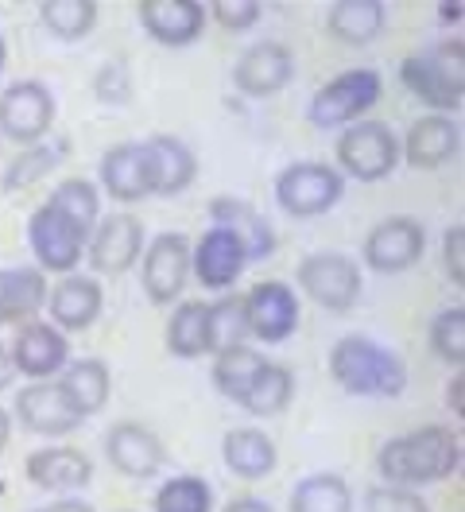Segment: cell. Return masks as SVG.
I'll use <instances>...</instances> for the list:
<instances>
[{
    "mask_svg": "<svg viewBox=\"0 0 465 512\" xmlns=\"http://www.w3.org/2000/svg\"><path fill=\"white\" fill-rule=\"evenodd\" d=\"M248 256H245V245L229 233V229H206L202 233V241L198 245H190V272L198 276V284L210 291H229L237 280H241V272H245Z\"/></svg>",
    "mask_w": 465,
    "mask_h": 512,
    "instance_id": "15",
    "label": "cell"
},
{
    "mask_svg": "<svg viewBox=\"0 0 465 512\" xmlns=\"http://www.w3.org/2000/svg\"><path fill=\"white\" fill-rule=\"evenodd\" d=\"M55 163H59V152L31 144V148H24V152L16 156V163L8 167V179H4V187H8V191H16V187H28V183H35V179H43V175H47Z\"/></svg>",
    "mask_w": 465,
    "mask_h": 512,
    "instance_id": "39",
    "label": "cell"
},
{
    "mask_svg": "<svg viewBox=\"0 0 465 512\" xmlns=\"http://www.w3.org/2000/svg\"><path fill=\"white\" fill-rule=\"evenodd\" d=\"M16 419L24 423L31 435H47V439H62L70 431L82 427V416L70 408V400L62 396L55 381H31L28 388L16 392Z\"/></svg>",
    "mask_w": 465,
    "mask_h": 512,
    "instance_id": "14",
    "label": "cell"
},
{
    "mask_svg": "<svg viewBox=\"0 0 465 512\" xmlns=\"http://www.w3.org/2000/svg\"><path fill=\"white\" fill-rule=\"evenodd\" d=\"M400 163V136L384 121H357L338 136V167L349 179L380 183L396 171Z\"/></svg>",
    "mask_w": 465,
    "mask_h": 512,
    "instance_id": "4",
    "label": "cell"
},
{
    "mask_svg": "<svg viewBox=\"0 0 465 512\" xmlns=\"http://www.w3.org/2000/svg\"><path fill=\"white\" fill-rule=\"evenodd\" d=\"M299 288L322 311H349L361 295V268L345 253H310L295 272Z\"/></svg>",
    "mask_w": 465,
    "mask_h": 512,
    "instance_id": "8",
    "label": "cell"
},
{
    "mask_svg": "<svg viewBox=\"0 0 465 512\" xmlns=\"http://www.w3.org/2000/svg\"><path fill=\"white\" fill-rule=\"evenodd\" d=\"M442 260H446L450 280L462 288L465 284V229L462 225H450V229H446V237H442Z\"/></svg>",
    "mask_w": 465,
    "mask_h": 512,
    "instance_id": "42",
    "label": "cell"
},
{
    "mask_svg": "<svg viewBox=\"0 0 465 512\" xmlns=\"http://www.w3.org/2000/svg\"><path fill=\"white\" fill-rule=\"evenodd\" d=\"M427 253V233H423V225L415 222V218H384L380 225H372L369 237H365V264H369L372 272H384V276H392V272H407L411 264H419Z\"/></svg>",
    "mask_w": 465,
    "mask_h": 512,
    "instance_id": "12",
    "label": "cell"
},
{
    "mask_svg": "<svg viewBox=\"0 0 465 512\" xmlns=\"http://www.w3.org/2000/svg\"><path fill=\"white\" fill-rule=\"evenodd\" d=\"M55 384L62 388V396L70 400V408L82 419L97 416L105 404H109V388H113V377H109V365L97 361V357H78V361H66Z\"/></svg>",
    "mask_w": 465,
    "mask_h": 512,
    "instance_id": "25",
    "label": "cell"
},
{
    "mask_svg": "<svg viewBox=\"0 0 465 512\" xmlns=\"http://www.w3.org/2000/svg\"><path fill=\"white\" fill-rule=\"evenodd\" d=\"M47 307V276L39 268H4L0 272V326L28 322Z\"/></svg>",
    "mask_w": 465,
    "mask_h": 512,
    "instance_id": "28",
    "label": "cell"
},
{
    "mask_svg": "<svg viewBox=\"0 0 465 512\" xmlns=\"http://www.w3.org/2000/svg\"><path fill=\"white\" fill-rule=\"evenodd\" d=\"M248 338L260 342H283L299 326V295L283 280H260L245 295Z\"/></svg>",
    "mask_w": 465,
    "mask_h": 512,
    "instance_id": "13",
    "label": "cell"
},
{
    "mask_svg": "<svg viewBox=\"0 0 465 512\" xmlns=\"http://www.w3.org/2000/svg\"><path fill=\"white\" fill-rule=\"evenodd\" d=\"M8 439H12V412L0 408V454H4V447H8Z\"/></svg>",
    "mask_w": 465,
    "mask_h": 512,
    "instance_id": "47",
    "label": "cell"
},
{
    "mask_svg": "<svg viewBox=\"0 0 465 512\" xmlns=\"http://www.w3.org/2000/svg\"><path fill=\"white\" fill-rule=\"evenodd\" d=\"M295 78V55L291 47H283L276 39L248 47L233 66V86L245 97H272L287 90Z\"/></svg>",
    "mask_w": 465,
    "mask_h": 512,
    "instance_id": "16",
    "label": "cell"
},
{
    "mask_svg": "<svg viewBox=\"0 0 465 512\" xmlns=\"http://www.w3.org/2000/svg\"><path fill=\"white\" fill-rule=\"evenodd\" d=\"M268 365V357L252 346H237L214 357V384L221 396H229L233 404L245 400V392L252 388V381L260 377V369Z\"/></svg>",
    "mask_w": 465,
    "mask_h": 512,
    "instance_id": "31",
    "label": "cell"
},
{
    "mask_svg": "<svg viewBox=\"0 0 465 512\" xmlns=\"http://www.w3.org/2000/svg\"><path fill=\"white\" fill-rule=\"evenodd\" d=\"M365 512H431V505H427L415 489L376 485V489L365 493Z\"/></svg>",
    "mask_w": 465,
    "mask_h": 512,
    "instance_id": "40",
    "label": "cell"
},
{
    "mask_svg": "<svg viewBox=\"0 0 465 512\" xmlns=\"http://www.w3.org/2000/svg\"><path fill=\"white\" fill-rule=\"evenodd\" d=\"M462 369L454 373V381H450V388H446V400H450V408H454V416L462 419Z\"/></svg>",
    "mask_w": 465,
    "mask_h": 512,
    "instance_id": "45",
    "label": "cell"
},
{
    "mask_svg": "<svg viewBox=\"0 0 465 512\" xmlns=\"http://www.w3.org/2000/svg\"><path fill=\"white\" fill-rule=\"evenodd\" d=\"M47 202H55V206L66 210L78 225H86L90 233H93V225L101 222V191L93 187L90 179H62Z\"/></svg>",
    "mask_w": 465,
    "mask_h": 512,
    "instance_id": "37",
    "label": "cell"
},
{
    "mask_svg": "<svg viewBox=\"0 0 465 512\" xmlns=\"http://www.w3.org/2000/svg\"><path fill=\"white\" fill-rule=\"evenodd\" d=\"M47 512H93L90 501H78V497H62V501H55Z\"/></svg>",
    "mask_w": 465,
    "mask_h": 512,
    "instance_id": "46",
    "label": "cell"
},
{
    "mask_svg": "<svg viewBox=\"0 0 465 512\" xmlns=\"http://www.w3.org/2000/svg\"><path fill=\"white\" fill-rule=\"evenodd\" d=\"M105 454H109L113 470H121L124 478H136V481L155 478L163 470V462H167V450L159 443V435H155L152 427H144V423H132V419L109 427Z\"/></svg>",
    "mask_w": 465,
    "mask_h": 512,
    "instance_id": "17",
    "label": "cell"
},
{
    "mask_svg": "<svg viewBox=\"0 0 465 512\" xmlns=\"http://www.w3.org/2000/svg\"><path fill=\"white\" fill-rule=\"evenodd\" d=\"M334 381L353 396H388L396 400L407 388V369L388 346H380L369 334H345L330 350Z\"/></svg>",
    "mask_w": 465,
    "mask_h": 512,
    "instance_id": "2",
    "label": "cell"
},
{
    "mask_svg": "<svg viewBox=\"0 0 465 512\" xmlns=\"http://www.w3.org/2000/svg\"><path fill=\"white\" fill-rule=\"evenodd\" d=\"M4 59H8V47H4V35H0V70H4Z\"/></svg>",
    "mask_w": 465,
    "mask_h": 512,
    "instance_id": "49",
    "label": "cell"
},
{
    "mask_svg": "<svg viewBox=\"0 0 465 512\" xmlns=\"http://www.w3.org/2000/svg\"><path fill=\"white\" fill-rule=\"evenodd\" d=\"M400 78L411 94L423 105H431L434 113L450 117L462 109L465 97V43L450 39L438 43L431 51H415L400 63Z\"/></svg>",
    "mask_w": 465,
    "mask_h": 512,
    "instance_id": "3",
    "label": "cell"
},
{
    "mask_svg": "<svg viewBox=\"0 0 465 512\" xmlns=\"http://www.w3.org/2000/svg\"><path fill=\"white\" fill-rule=\"evenodd\" d=\"M260 12H264L260 0H214L206 8V16H214L217 24L229 28V32H248L260 20Z\"/></svg>",
    "mask_w": 465,
    "mask_h": 512,
    "instance_id": "41",
    "label": "cell"
},
{
    "mask_svg": "<svg viewBox=\"0 0 465 512\" xmlns=\"http://www.w3.org/2000/svg\"><path fill=\"white\" fill-rule=\"evenodd\" d=\"M105 295L93 276H62L55 288L47 291V311H51V326L62 334H78L90 330L101 319Z\"/></svg>",
    "mask_w": 465,
    "mask_h": 512,
    "instance_id": "20",
    "label": "cell"
},
{
    "mask_svg": "<svg viewBox=\"0 0 465 512\" xmlns=\"http://www.w3.org/2000/svg\"><path fill=\"white\" fill-rule=\"evenodd\" d=\"M462 148V128L454 117H442V113H431V117H419L415 125L407 128L400 144V156L411 167L419 171H434L446 160H454Z\"/></svg>",
    "mask_w": 465,
    "mask_h": 512,
    "instance_id": "22",
    "label": "cell"
},
{
    "mask_svg": "<svg viewBox=\"0 0 465 512\" xmlns=\"http://www.w3.org/2000/svg\"><path fill=\"white\" fill-rule=\"evenodd\" d=\"M28 241L43 272H62V276H70V272L78 268V260L86 256L90 229L74 222V218H70L66 210H59L55 202H43V206L31 214Z\"/></svg>",
    "mask_w": 465,
    "mask_h": 512,
    "instance_id": "6",
    "label": "cell"
},
{
    "mask_svg": "<svg viewBox=\"0 0 465 512\" xmlns=\"http://www.w3.org/2000/svg\"><path fill=\"white\" fill-rule=\"evenodd\" d=\"M167 350L183 361L210 353V303H179L167 322Z\"/></svg>",
    "mask_w": 465,
    "mask_h": 512,
    "instance_id": "30",
    "label": "cell"
},
{
    "mask_svg": "<svg viewBox=\"0 0 465 512\" xmlns=\"http://www.w3.org/2000/svg\"><path fill=\"white\" fill-rule=\"evenodd\" d=\"M326 28L341 43L365 47L388 28V8L380 0H338L326 16Z\"/></svg>",
    "mask_w": 465,
    "mask_h": 512,
    "instance_id": "29",
    "label": "cell"
},
{
    "mask_svg": "<svg viewBox=\"0 0 465 512\" xmlns=\"http://www.w3.org/2000/svg\"><path fill=\"white\" fill-rule=\"evenodd\" d=\"M431 350L446 365H462L465 361V307H446L431 322Z\"/></svg>",
    "mask_w": 465,
    "mask_h": 512,
    "instance_id": "38",
    "label": "cell"
},
{
    "mask_svg": "<svg viewBox=\"0 0 465 512\" xmlns=\"http://www.w3.org/2000/svg\"><path fill=\"white\" fill-rule=\"evenodd\" d=\"M190 280V237L186 233H159L144 245L140 284L152 303H175Z\"/></svg>",
    "mask_w": 465,
    "mask_h": 512,
    "instance_id": "10",
    "label": "cell"
},
{
    "mask_svg": "<svg viewBox=\"0 0 465 512\" xmlns=\"http://www.w3.org/2000/svg\"><path fill=\"white\" fill-rule=\"evenodd\" d=\"M380 101V74L376 70H345L310 97V121L318 128H349L365 121L372 105Z\"/></svg>",
    "mask_w": 465,
    "mask_h": 512,
    "instance_id": "7",
    "label": "cell"
},
{
    "mask_svg": "<svg viewBox=\"0 0 465 512\" xmlns=\"http://www.w3.org/2000/svg\"><path fill=\"white\" fill-rule=\"evenodd\" d=\"M210 218H214V225L229 229V233L245 245L248 260H264V256L276 253V233H272L268 218H264L256 206L241 202V198H229V194L214 198V202H210Z\"/></svg>",
    "mask_w": 465,
    "mask_h": 512,
    "instance_id": "23",
    "label": "cell"
},
{
    "mask_svg": "<svg viewBox=\"0 0 465 512\" xmlns=\"http://www.w3.org/2000/svg\"><path fill=\"white\" fill-rule=\"evenodd\" d=\"M144 245H148L144 241V222L128 210H117V214H109V218L93 225L90 241H86V256H90L93 272L121 276L140 260Z\"/></svg>",
    "mask_w": 465,
    "mask_h": 512,
    "instance_id": "11",
    "label": "cell"
},
{
    "mask_svg": "<svg viewBox=\"0 0 465 512\" xmlns=\"http://www.w3.org/2000/svg\"><path fill=\"white\" fill-rule=\"evenodd\" d=\"M291 512H353V489L338 474H307L291 493Z\"/></svg>",
    "mask_w": 465,
    "mask_h": 512,
    "instance_id": "33",
    "label": "cell"
},
{
    "mask_svg": "<svg viewBox=\"0 0 465 512\" xmlns=\"http://www.w3.org/2000/svg\"><path fill=\"white\" fill-rule=\"evenodd\" d=\"M39 20L51 35L78 43L97 28V4L93 0H47L39 4Z\"/></svg>",
    "mask_w": 465,
    "mask_h": 512,
    "instance_id": "34",
    "label": "cell"
},
{
    "mask_svg": "<svg viewBox=\"0 0 465 512\" xmlns=\"http://www.w3.org/2000/svg\"><path fill=\"white\" fill-rule=\"evenodd\" d=\"M70 361V342L51 322H28L12 342V365L28 381H55Z\"/></svg>",
    "mask_w": 465,
    "mask_h": 512,
    "instance_id": "18",
    "label": "cell"
},
{
    "mask_svg": "<svg viewBox=\"0 0 465 512\" xmlns=\"http://www.w3.org/2000/svg\"><path fill=\"white\" fill-rule=\"evenodd\" d=\"M221 458H225L229 474H237L245 481H260L276 470L279 450L272 443V435H264L256 427H237V431H229L221 439Z\"/></svg>",
    "mask_w": 465,
    "mask_h": 512,
    "instance_id": "27",
    "label": "cell"
},
{
    "mask_svg": "<svg viewBox=\"0 0 465 512\" xmlns=\"http://www.w3.org/2000/svg\"><path fill=\"white\" fill-rule=\"evenodd\" d=\"M214 509V489L202 478H171L155 493V512H210Z\"/></svg>",
    "mask_w": 465,
    "mask_h": 512,
    "instance_id": "36",
    "label": "cell"
},
{
    "mask_svg": "<svg viewBox=\"0 0 465 512\" xmlns=\"http://www.w3.org/2000/svg\"><path fill=\"white\" fill-rule=\"evenodd\" d=\"M291 396H295V377H291V369L268 361V365L260 369V377L252 381V388L245 392L241 408H245L248 416L268 419V416H279V412L291 404Z\"/></svg>",
    "mask_w": 465,
    "mask_h": 512,
    "instance_id": "32",
    "label": "cell"
},
{
    "mask_svg": "<svg viewBox=\"0 0 465 512\" xmlns=\"http://www.w3.org/2000/svg\"><path fill=\"white\" fill-rule=\"evenodd\" d=\"M144 152H148V175H152V194H183L194 175H198V160L194 152L186 148L183 140L175 136H152L144 140Z\"/></svg>",
    "mask_w": 465,
    "mask_h": 512,
    "instance_id": "26",
    "label": "cell"
},
{
    "mask_svg": "<svg viewBox=\"0 0 465 512\" xmlns=\"http://www.w3.org/2000/svg\"><path fill=\"white\" fill-rule=\"evenodd\" d=\"M97 179H101V191L109 194L113 202L132 206L140 198L152 194V175H148V152L144 144H117L109 148L101 163H97Z\"/></svg>",
    "mask_w": 465,
    "mask_h": 512,
    "instance_id": "21",
    "label": "cell"
},
{
    "mask_svg": "<svg viewBox=\"0 0 465 512\" xmlns=\"http://www.w3.org/2000/svg\"><path fill=\"white\" fill-rule=\"evenodd\" d=\"M438 16L442 20H458L462 16V4H438Z\"/></svg>",
    "mask_w": 465,
    "mask_h": 512,
    "instance_id": "48",
    "label": "cell"
},
{
    "mask_svg": "<svg viewBox=\"0 0 465 512\" xmlns=\"http://www.w3.org/2000/svg\"><path fill=\"white\" fill-rule=\"evenodd\" d=\"M31 485L39 489H55V493H70V489H86L93 481V462L74 447H47L28 454L24 466Z\"/></svg>",
    "mask_w": 465,
    "mask_h": 512,
    "instance_id": "24",
    "label": "cell"
},
{
    "mask_svg": "<svg viewBox=\"0 0 465 512\" xmlns=\"http://www.w3.org/2000/svg\"><path fill=\"white\" fill-rule=\"evenodd\" d=\"M376 466L388 485H400V489L446 481L462 466V439L454 427L427 423L419 431H407L400 439L384 443L376 454Z\"/></svg>",
    "mask_w": 465,
    "mask_h": 512,
    "instance_id": "1",
    "label": "cell"
},
{
    "mask_svg": "<svg viewBox=\"0 0 465 512\" xmlns=\"http://www.w3.org/2000/svg\"><path fill=\"white\" fill-rule=\"evenodd\" d=\"M225 512H276L272 505H264V501H256V497H237V501H229Z\"/></svg>",
    "mask_w": 465,
    "mask_h": 512,
    "instance_id": "44",
    "label": "cell"
},
{
    "mask_svg": "<svg viewBox=\"0 0 465 512\" xmlns=\"http://www.w3.org/2000/svg\"><path fill=\"white\" fill-rule=\"evenodd\" d=\"M136 16L144 32L163 47H190L206 28V4L198 0H140Z\"/></svg>",
    "mask_w": 465,
    "mask_h": 512,
    "instance_id": "19",
    "label": "cell"
},
{
    "mask_svg": "<svg viewBox=\"0 0 465 512\" xmlns=\"http://www.w3.org/2000/svg\"><path fill=\"white\" fill-rule=\"evenodd\" d=\"M16 384V365H12V350L0 342V392H8Z\"/></svg>",
    "mask_w": 465,
    "mask_h": 512,
    "instance_id": "43",
    "label": "cell"
},
{
    "mask_svg": "<svg viewBox=\"0 0 465 512\" xmlns=\"http://www.w3.org/2000/svg\"><path fill=\"white\" fill-rule=\"evenodd\" d=\"M55 125V94L43 82H12L0 90V136L16 144H39Z\"/></svg>",
    "mask_w": 465,
    "mask_h": 512,
    "instance_id": "9",
    "label": "cell"
},
{
    "mask_svg": "<svg viewBox=\"0 0 465 512\" xmlns=\"http://www.w3.org/2000/svg\"><path fill=\"white\" fill-rule=\"evenodd\" d=\"M345 194V179L338 167L318 160H299L283 167L276 179V202L291 218H318L334 210Z\"/></svg>",
    "mask_w": 465,
    "mask_h": 512,
    "instance_id": "5",
    "label": "cell"
},
{
    "mask_svg": "<svg viewBox=\"0 0 465 512\" xmlns=\"http://www.w3.org/2000/svg\"><path fill=\"white\" fill-rule=\"evenodd\" d=\"M248 346V319H245V295H225L210 303V353H225Z\"/></svg>",
    "mask_w": 465,
    "mask_h": 512,
    "instance_id": "35",
    "label": "cell"
}]
</instances>
